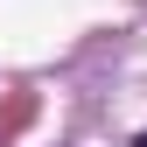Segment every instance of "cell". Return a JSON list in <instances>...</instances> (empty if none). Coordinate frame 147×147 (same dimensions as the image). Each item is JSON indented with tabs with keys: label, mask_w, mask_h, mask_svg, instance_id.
I'll return each instance as SVG.
<instances>
[{
	"label": "cell",
	"mask_w": 147,
	"mask_h": 147,
	"mask_svg": "<svg viewBox=\"0 0 147 147\" xmlns=\"http://www.w3.org/2000/svg\"><path fill=\"white\" fill-rule=\"evenodd\" d=\"M133 147H147V133H140V140H133Z\"/></svg>",
	"instance_id": "1"
}]
</instances>
